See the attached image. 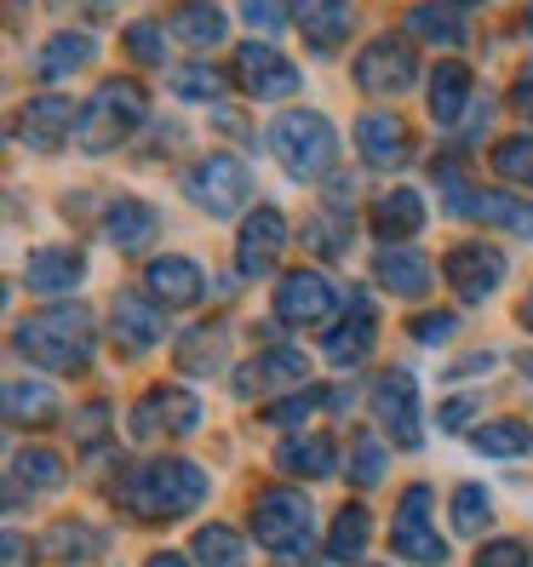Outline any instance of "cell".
I'll use <instances>...</instances> for the list:
<instances>
[{
  "label": "cell",
  "mask_w": 533,
  "mask_h": 567,
  "mask_svg": "<svg viewBox=\"0 0 533 567\" xmlns=\"http://www.w3.org/2000/svg\"><path fill=\"white\" fill-rule=\"evenodd\" d=\"M419 229H424V202H419L413 189H390V195H379V202H373V236L379 241L396 247V241H413Z\"/></svg>",
  "instance_id": "obj_27"
},
{
  "label": "cell",
  "mask_w": 533,
  "mask_h": 567,
  "mask_svg": "<svg viewBox=\"0 0 533 567\" xmlns=\"http://www.w3.org/2000/svg\"><path fill=\"white\" fill-rule=\"evenodd\" d=\"M430 178H437V189H442V213L464 218V213L476 207V195H482V189H471V173H464V161L442 155L437 166H430Z\"/></svg>",
  "instance_id": "obj_38"
},
{
  "label": "cell",
  "mask_w": 533,
  "mask_h": 567,
  "mask_svg": "<svg viewBox=\"0 0 533 567\" xmlns=\"http://www.w3.org/2000/svg\"><path fill=\"white\" fill-rule=\"evenodd\" d=\"M81 276H86V258H81L75 247H41V252H29V264H23L29 292H41V298L75 292Z\"/></svg>",
  "instance_id": "obj_20"
},
{
  "label": "cell",
  "mask_w": 533,
  "mask_h": 567,
  "mask_svg": "<svg viewBox=\"0 0 533 567\" xmlns=\"http://www.w3.org/2000/svg\"><path fill=\"white\" fill-rule=\"evenodd\" d=\"M464 115H471V70L464 63H437L430 70V121L459 126Z\"/></svg>",
  "instance_id": "obj_26"
},
{
  "label": "cell",
  "mask_w": 533,
  "mask_h": 567,
  "mask_svg": "<svg viewBox=\"0 0 533 567\" xmlns=\"http://www.w3.org/2000/svg\"><path fill=\"white\" fill-rule=\"evenodd\" d=\"M184 195H189V207H202L207 218H236L253 195V173L236 155H207L184 173Z\"/></svg>",
  "instance_id": "obj_6"
},
{
  "label": "cell",
  "mask_w": 533,
  "mask_h": 567,
  "mask_svg": "<svg viewBox=\"0 0 533 567\" xmlns=\"http://www.w3.org/2000/svg\"><path fill=\"white\" fill-rule=\"evenodd\" d=\"M339 305V287H332L321 270H287L276 281V316L287 327H321Z\"/></svg>",
  "instance_id": "obj_11"
},
{
  "label": "cell",
  "mask_w": 533,
  "mask_h": 567,
  "mask_svg": "<svg viewBox=\"0 0 533 567\" xmlns=\"http://www.w3.org/2000/svg\"><path fill=\"white\" fill-rule=\"evenodd\" d=\"M476 453H488V458H516V453H533V430L522 424V419H493V424H482L476 430Z\"/></svg>",
  "instance_id": "obj_37"
},
{
  "label": "cell",
  "mask_w": 533,
  "mask_h": 567,
  "mask_svg": "<svg viewBox=\"0 0 533 567\" xmlns=\"http://www.w3.org/2000/svg\"><path fill=\"white\" fill-rule=\"evenodd\" d=\"M373 413H379V424L396 436V447H419V390H413V373H402V367L379 373V384H373Z\"/></svg>",
  "instance_id": "obj_15"
},
{
  "label": "cell",
  "mask_w": 533,
  "mask_h": 567,
  "mask_svg": "<svg viewBox=\"0 0 533 567\" xmlns=\"http://www.w3.org/2000/svg\"><path fill=\"white\" fill-rule=\"evenodd\" d=\"M121 47L132 52V63H144V70H155V63L166 58V47H161V29H155V23H126Z\"/></svg>",
  "instance_id": "obj_45"
},
{
  "label": "cell",
  "mask_w": 533,
  "mask_h": 567,
  "mask_svg": "<svg viewBox=\"0 0 533 567\" xmlns=\"http://www.w3.org/2000/svg\"><path fill=\"white\" fill-rule=\"evenodd\" d=\"M236 81H242V92L258 97V104L298 92V70H293V63H287L270 41H247V47L236 52Z\"/></svg>",
  "instance_id": "obj_13"
},
{
  "label": "cell",
  "mask_w": 533,
  "mask_h": 567,
  "mask_svg": "<svg viewBox=\"0 0 533 567\" xmlns=\"http://www.w3.org/2000/svg\"><path fill=\"white\" fill-rule=\"evenodd\" d=\"M373 332H379V316H373V298L361 292V287H350V316L339 321L321 339V355L332 361V367H356L361 355L373 350Z\"/></svg>",
  "instance_id": "obj_16"
},
{
  "label": "cell",
  "mask_w": 533,
  "mask_h": 567,
  "mask_svg": "<svg viewBox=\"0 0 533 567\" xmlns=\"http://www.w3.org/2000/svg\"><path fill=\"white\" fill-rule=\"evenodd\" d=\"M522 327L533 332V287H527V298H522Z\"/></svg>",
  "instance_id": "obj_54"
},
{
  "label": "cell",
  "mask_w": 533,
  "mask_h": 567,
  "mask_svg": "<svg viewBox=\"0 0 533 567\" xmlns=\"http://www.w3.org/2000/svg\"><path fill=\"white\" fill-rule=\"evenodd\" d=\"M419 81V58L408 41H396V35H379L356 52V86L361 92H373V97H402L408 86Z\"/></svg>",
  "instance_id": "obj_7"
},
{
  "label": "cell",
  "mask_w": 533,
  "mask_h": 567,
  "mask_svg": "<svg viewBox=\"0 0 533 567\" xmlns=\"http://www.w3.org/2000/svg\"><path fill=\"white\" fill-rule=\"evenodd\" d=\"M195 561L202 567H242V539L229 527H202L195 533Z\"/></svg>",
  "instance_id": "obj_43"
},
{
  "label": "cell",
  "mask_w": 533,
  "mask_h": 567,
  "mask_svg": "<svg viewBox=\"0 0 533 567\" xmlns=\"http://www.w3.org/2000/svg\"><path fill=\"white\" fill-rule=\"evenodd\" d=\"M453 527H459V533H482V527H488V487L464 482V487L453 493Z\"/></svg>",
  "instance_id": "obj_44"
},
{
  "label": "cell",
  "mask_w": 533,
  "mask_h": 567,
  "mask_svg": "<svg viewBox=\"0 0 533 567\" xmlns=\"http://www.w3.org/2000/svg\"><path fill=\"white\" fill-rule=\"evenodd\" d=\"M155 229H161V218H155L150 202H139V195H121V202H110V213H104V236L121 252H144L155 241Z\"/></svg>",
  "instance_id": "obj_24"
},
{
  "label": "cell",
  "mask_w": 533,
  "mask_h": 567,
  "mask_svg": "<svg viewBox=\"0 0 533 567\" xmlns=\"http://www.w3.org/2000/svg\"><path fill=\"white\" fill-rule=\"evenodd\" d=\"M464 7H476V0H464Z\"/></svg>",
  "instance_id": "obj_57"
},
{
  "label": "cell",
  "mask_w": 533,
  "mask_h": 567,
  "mask_svg": "<svg viewBox=\"0 0 533 567\" xmlns=\"http://www.w3.org/2000/svg\"><path fill=\"white\" fill-rule=\"evenodd\" d=\"M144 567H189V561H184V556H173V550H161V556H150Z\"/></svg>",
  "instance_id": "obj_53"
},
{
  "label": "cell",
  "mask_w": 533,
  "mask_h": 567,
  "mask_svg": "<svg viewBox=\"0 0 533 567\" xmlns=\"http://www.w3.org/2000/svg\"><path fill=\"white\" fill-rule=\"evenodd\" d=\"M207 498V471L189 458H150L132 464V471L115 482V505L132 522H178Z\"/></svg>",
  "instance_id": "obj_1"
},
{
  "label": "cell",
  "mask_w": 533,
  "mask_h": 567,
  "mask_svg": "<svg viewBox=\"0 0 533 567\" xmlns=\"http://www.w3.org/2000/svg\"><path fill=\"white\" fill-rule=\"evenodd\" d=\"M476 567H527V545L522 539H493V545H482Z\"/></svg>",
  "instance_id": "obj_47"
},
{
  "label": "cell",
  "mask_w": 533,
  "mask_h": 567,
  "mask_svg": "<svg viewBox=\"0 0 533 567\" xmlns=\"http://www.w3.org/2000/svg\"><path fill=\"white\" fill-rule=\"evenodd\" d=\"M471 218H482L493 229H511V236H533V207L522 202V195H505V189H482Z\"/></svg>",
  "instance_id": "obj_34"
},
{
  "label": "cell",
  "mask_w": 533,
  "mask_h": 567,
  "mask_svg": "<svg viewBox=\"0 0 533 567\" xmlns=\"http://www.w3.org/2000/svg\"><path fill=\"white\" fill-rule=\"evenodd\" d=\"M202 424V402L195 390H178V384H155L144 390V402L132 408V442H155V436H189Z\"/></svg>",
  "instance_id": "obj_8"
},
{
  "label": "cell",
  "mask_w": 533,
  "mask_h": 567,
  "mask_svg": "<svg viewBox=\"0 0 533 567\" xmlns=\"http://www.w3.org/2000/svg\"><path fill=\"white\" fill-rule=\"evenodd\" d=\"M247 18H253L258 29H276L281 12H276V0H247Z\"/></svg>",
  "instance_id": "obj_51"
},
{
  "label": "cell",
  "mask_w": 533,
  "mask_h": 567,
  "mask_svg": "<svg viewBox=\"0 0 533 567\" xmlns=\"http://www.w3.org/2000/svg\"><path fill=\"white\" fill-rule=\"evenodd\" d=\"M488 161H493V173H499V178L533 184V132H522V138H499Z\"/></svg>",
  "instance_id": "obj_42"
},
{
  "label": "cell",
  "mask_w": 533,
  "mask_h": 567,
  "mask_svg": "<svg viewBox=\"0 0 533 567\" xmlns=\"http://www.w3.org/2000/svg\"><path fill=\"white\" fill-rule=\"evenodd\" d=\"M350 482L356 487H379L385 482V442L368 430H350Z\"/></svg>",
  "instance_id": "obj_40"
},
{
  "label": "cell",
  "mask_w": 533,
  "mask_h": 567,
  "mask_svg": "<svg viewBox=\"0 0 533 567\" xmlns=\"http://www.w3.org/2000/svg\"><path fill=\"white\" fill-rule=\"evenodd\" d=\"M166 86H173L178 97H189V104H213V97H224V75L213 70V63H178Z\"/></svg>",
  "instance_id": "obj_41"
},
{
  "label": "cell",
  "mask_w": 533,
  "mask_h": 567,
  "mask_svg": "<svg viewBox=\"0 0 533 567\" xmlns=\"http://www.w3.org/2000/svg\"><path fill=\"white\" fill-rule=\"evenodd\" d=\"M110 332H115V344H126L132 355H139V350H150L161 339V310L150 305V298H139V292H115Z\"/></svg>",
  "instance_id": "obj_22"
},
{
  "label": "cell",
  "mask_w": 533,
  "mask_h": 567,
  "mask_svg": "<svg viewBox=\"0 0 533 567\" xmlns=\"http://www.w3.org/2000/svg\"><path fill=\"white\" fill-rule=\"evenodd\" d=\"M144 281H150V292L161 298V305H173V310H189V305L207 298V276L195 270L189 258H155Z\"/></svg>",
  "instance_id": "obj_23"
},
{
  "label": "cell",
  "mask_w": 533,
  "mask_h": 567,
  "mask_svg": "<svg viewBox=\"0 0 533 567\" xmlns=\"http://www.w3.org/2000/svg\"><path fill=\"white\" fill-rule=\"evenodd\" d=\"M424 511H430V487L413 482L402 493V505H396V527H390V545L402 561H419V567H442L448 561V545H442V533H430L424 527Z\"/></svg>",
  "instance_id": "obj_9"
},
{
  "label": "cell",
  "mask_w": 533,
  "mask_h": 567,
  "mask_svg": "<svg viewBox=\"0 0 533 567\" xmlns=\"http://www.w3.org/2000/svg\"><path fill=\"white\" fill-rule=\"evenodd\" d=\"M356 150L368 166H402L413 155V132L402 126V115H385V110H368L356 121Z\"/></svg>",
  "instance_id": "obj_17"
},
{
  "label": "cell",
  "mask_w": 533,
  "mask_h": 567,
  "mask_svg": "<svg viewBox=\"0 0 533 567\" xmlns=\"http://www.w3.org/2000/svg\"><path fill=\"white\" fill-rule=\"evenodd\" d=\"M276 464H281L287 476H298V482H321V476H332L339 453H332L327 436H287V442L276 447Z\"/></svg>",
  "instance_id": "obj_31"
},
{
  "label": "cell",
  "mask_w": 533,
  "mask_h": 567,
  "mask_svg": "<svg viewBox=\"0 0 533 567\" xmlns=\"http://www.w3.org/2000/svg\"><path fill=\"white\" fill-rule=\"evenodd\" d=\"M453 327L459 321L448 310H430V316H413V339L419 344H442V339H453Z\"/></svg>",
  "instance_id": "obj_48"
},
{
  "label": "cell",
  "mask_w": 533,
  "mask_h": 567,
  "mask_svg": "<svg viewBox=\"0 0 533 567\" xmlns=\"http://www.w3.org/2000/svg\"><path fill=\"white\" fill-rule=\"evenodd\" d=\"M476 408H482V402H476V395H471V390H464V395H453V402H442V413H437V424H442V430H464V424H471V419H476Z\"/></svg>",
  "instance_id": "obj_49"
},
{
  "label": "cell",
  "mask_w": 533,
  "mask_h": 567,
  "mask_svg": "<svg viewBox=\"0 0 533 567\" xmlns=\"http://www.w3.org/2000/svg\"><path fill=\"white\" fill-rule=\"evenodd\" d=\"M305 247L321 252V258H350V247H356V218H350L345 207H316V213L305 218Z\"/></svg>",
  "instance_id": "obj_32"
},
{
  "label": "cell",
  "mask_w": 533,
  "mask_h": 567,
  "mask_svg": "<svg viewBox=\"0 0 533 567\" xmlns=\"http://www.w3.org/2000/svg\"><path fill=\"white\" fill-rule=\"evenodd\" d=\"M293 18H298V35H305L316 52H332L350 35V0H293Z\"/></svg>",
  "instance_id": "obj_21"
},
{
  "label": "cell",
  "mask_w": 533,
  "mask_h": 567,
  "mask_svg": "<svg viewBox=\"0 0 533 567\" xmlns=\"http://www.w3.org/2000/svg\"><path fill=\"white\" fill-rule=\"evenodd\" d=\"M305 379H310L305 350H293V344H270L253 367H242V373H236V390H242V395H253V390H298Z\"/></svg>",
  "instance_id": "obj_19"
},
{
  "label": "cell",
  "mask_w": 533,
  "mask_h": 567,
  "mask_svg": "<svg viewBox=\"0 0 533 567\" xmlns=\"http://www.w3.org/2000/svg\"><path fill=\"white\" fill-rule=\"evenodd\" d=\"M224 339H229V327H195V332H184L178 367H184V373H213V367L224 361Z\"/></svg>",
  "instance_id": "obj_39"
},
{
  "label": "cell",
  "mask_w": 533,
  "mask_h": 567,
  "mask_svg": "<svg viewBox=\"0 0 533 567\" xmlns=\"http://www.w3.org/2000/svg\"><path fill=\"white\" fill-rule=\"evenodd\" d=\"M104 419H110L104 408H86V413H81V430H86V442H98V430H104Z\"/></svg>",
  "instance_id": "obj_52"
},
{
  "label": "cell",
  "mask_w": 533,
  "mask_h": 567,
  "mask_svg": "<svg viewBox=\"0 0 533 567\" xmlns=\"http://www.w3.org/2000/svg\"><path fill=\"white\" fill-rule=\"evenodd\" d=\"M527 35H533V0H527Z\"/></svg>",
  "instance_id": "obj_56"
},
{
  "label": "cell",
  "mask_w": 533,
  "mask_h": 567,
  "mask_svg": "<svg viewBox=\"0 0 533 567\" xmlns=\"http://www.w3.org/2000/svg\"><path fill=\"white\" fill-rule=\"evenodd\" d=\"M253 533L281 567H298L310 550V498L298 487H264L253 498Z\"/></svg>",
  "instance_id": "obj_5"
},
{
  "label": "cell",
  "mask_w": 533,
  "mask_h": 567,
  "mask_svg": "<svg viewBox=\"0 0 533 567\" xmlns=\"http://www.w3.org/2000/svg\"><path fill=\"white\" fill-rule=\"evenodd\" d=\"M92 58H98V41H92V35H75V29H63V35H52V41L35 52V75H41V81H63V75L86 70Z\"/></svg>",
  "instance_id": "obj_30"
},
{
  "label": "cell",
  "mask_w": 533,
  "mask_h": 567,
  "mask_svg": "<svg viewBox=\"0 0 533 567\" xmlns=\"http://www.w3.org/2000/svg\"><path fill=\"white\" fill-rule=\"evenodd\" d=\"M511 104H516V115L533 121V63H522V75H516V86H511Z\"/></svg>",
  "instance_id": "obj_50"
},
{
  "label": "cell",
  "mask_w": 533,
  "mask_h": 567,
  "mask_svg": "<svg viewBox=\"0 0 533 567\" xmlns=\"http://www.w3.org/2000/svg\"><path fill=\"white\" fill-rule=\"evenodd\" d=\"M7 419H12V424H29V430L52 424V419H58L52 384H41V379H12V384H7Z\"/></svg>",
  "instance_id": "obj_33"
},
{
  "label": "cell",
  "mask_w": 533,
  "mask_h": 567,
  "mask_svg": "<svg viewBox=\"0 0 533 567\" xmlns=\"http://www.w3.org/2000/svg\"><path fill=\"white\" fill-rule=\"evenodd\" d=\"M321 402H327V395H316V390H298V395H287V402L264 408V419H270V424H305Z\"/></svg>",
  "instance_id": "obj_46"
},
{
  "label": "cell",
  "mask_w": 533,
  "mask_h": 567,
  "mask_svg": "<svg viewBox=\"0 0 533 567\" xmlns=\"http://www.w3.org/2000/svg\"><path fill=\"white\" fill-rule=\"evenodd\" d=\"M402 29L413 41H430V47H464L471 41V29H464V18L453 12V7H442V0H419V7H408L402 12Z\"/></svg>",
  "instance_id": "obj_25"
},
{
  "label": "cell",
  "mask_w": 533,
  "mask_h": 567,
  "mask_svg": "<svg viewBox=\"0 0 533 567\" xmlns=\"http://www.w3.org/2000/svg\"><path fill=\"white\" fill-rule=\"evenodd\" d=\"M18 355H29L35 367H52V373H81V367L92 361V316L81 305H52L41 316L18 321L12 332Z\"/></svg>",
  "instance_id": "obj_2"
},
{
  "label": "cell",
  "mask_w": 533,
  "mask_h": 567,
  "mask_svg": "<svg viewBox=\"0 0 533 567\" xmlns=\"http://www.w3.org/2000/svg\"><path fill=\"white\" fill-rule=\"evenodd\" d=\"M144 110H150V97H144L139 81H104V86L86 97L81 126H75V144L86 155H104V150H115L121 138H132V132L144 126Z\"/></svg>",
  "instance_id": "obj_3"
},
{
  "label": "cell",
  "mask_w": 533,
  "mask_h": 567,
  "mask_svg": "<svg viewBox=\"0 0 533 567\" xmlns=\"http://www.w3.org/2000/svg\"><path fill=\"white\" fill-rule=\"evenodd\" d=\"M166 35L184 41L189 52H213L224 35H229V23H224V7L218 0H178L173 12H166Z\"/></svg>",
  "instance_id": "obj_18"
},
{
  "label": "cell",
  "mask_w": 533,
  "mask_h": 567,
  "mask_svg": "<svg viewBox=\"0 0 533 567\" xmlns=\"http://www.w3.org/2000/svg\"><path fill=\"white\" fill-rule=\"evenodd\" d=\"M522 373H527V379H533V355H527V361H522Z\"/></svg>",
  "instance_id": "obj_55"
},
{
  "label": "cell",
  "mask_w": 533,
  "mask_h": 567,
  "mask_svg": "<svg viewBox=\"0 0 533 567\" xmlns=\"http://www.w3.org/2000/svg\"><path fill=\"white\" fill-rule=\"evenodd\" d=\"M373 276H379V287L396 292V298H424L430 264H424V252H413V247H390V252H379Z\"/></svg>",
  "instance_id": "obj_29"
},
{
  "label": "cell",
  "mask_w": 533,
  "mask_h": 567,
  "mask_svg": "<svg viewBox=\"0 0 533 567\" xmlns=\"http://www.w3.org/2000/svg\"><path fill=\"white\" fill-rule=\"evenodd\" d=\"M281 252H287V218H281L276 207H253V213L242 218V236H236L242 276H270Z\"/></svg>",
  "instance_id": "obj_14"
},
{
  "label": "cell",
  "mask_w": 533,
  "mask_h": 567,
  "mask_svg": "<svg viewBox=\"0 0 533 567\" xmlns=\"http://www.w3.org/2000/svg\"><path fill=\"white\" fill-rule=\"evenodd\" d=\"M270 155L287 166V178H327L332 173V161H339V132L327 126V115L316 110H293L270 126Z\"/></svg>",
  "instance_id": "obj_4"
},
{
  "label": "cell",
  "mask_w": 533,
  "mask_h": 567,
  "mask_svg": "<svg viewBox=\"0 0 533 567\" xmlns=\"http://www.w3.org/2000/svg\"><path fill=\"white\" fill-rule=\"evenodd\" d=\"M442 276H448L453 298H464V305H482V298L499 292V281H505V252L464 241V247H453V252L442 258Z\"/></svg>",
  "instance_id": "obj_12"
},
{
  "label": "cell",
  "mask_w": 533,
  "mask_h": 567,
  "mask_svg": "<svg viewBox=\"0 0 533 567\" xmlns=\"http://www.w3.org/2000/svg\"><path fill=\"white\" fill-rule=\"evenodd\" d=\"M12 482H18V493L23 487L29 493H52V487H63V458L47 453V447H23L12 458Z\"/></svg>",
  "instance_id": "obj_36"
},
{
  "label": "cell",
  "mask_w": 533,
  "mask_h": 567,
  "mask_svg": "<svg viewBox=\"0 0 533 567\" xmlns=\"http://www.w3.org/2000/svg\"><path fill=\"white\" fill-rule=\"evenodd\" d=\"M98 550H104V539H98V527H86V522H52L41 533V556L52 567H86Z\"/></svg>",
  "instance_id": "obj_28"
},
{
  "label": "cell",
  "mask_w": 533,
  "mask_h": 567,
  "mask_svg": "<svg viewBox=\"0 0 533 567\" xmlns=\"http://www.w3.org/2000/svg\"><path fill=\"white\" fill-rule=\"evenodd\" d=\"M373 516L361 511V505H345L339 516H332V533H327V556L332 561H356L361 550H368V539H373Z\"/></svg>",
  "instance_id": "obj_35"
},
{
  "label": "cell",
  "mask_w": 533,
  "mask_h": 567,
  "mask_svg": "<svg viewBox=\"0 0 533 567\" xmlns=\"http://www.w3.org/2000/svg\"><path fill=\"white\" fill-rule=\"evenodd\" d=\"M75 126H81V110L70 104V97L41 92V97H29V104L18 110V144L35 150V155H58Z\"/></svg>",
  "instance_id": "obj_10"
}]
</instances>
